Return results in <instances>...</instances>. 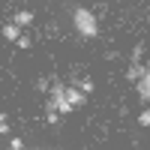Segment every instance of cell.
I'll list each match as a JSON object with an SVG mask.
<instances>
[{
    "mask_svg": "<svg viewBox=\"0 0 150 150\" xmlns=\"http://www.w3.org/2000/svg\"><path fill=\"white\" fill-rule=\"evenodd\" d=\"M72 24H75V30H78V36H84V39H96L99 36V21H96V15L90 9H84V6H78L72 12Z\"/></svg>",
    "mask_w": 150,
    "mask_h": 150,
    "instance_id": "1",
    "label": "cell"
},
{
    "mask_svg": "<svg viewBox=\"0 0 150 150\" xmlns=\"http://www.w3.org/2000/svg\"><path fill=\"white\" fill-rule=\"evenodd\" d=\"M66 99H69V102H72L75 108H78V105H84V99H87V93L81 90L78 84H66Z\"/></svg>",
    "mask_w": 150,
    "mask_h": 150,
    "instance_id": "2",
    "label": "cell"
},
{
    "mask_svg": "<svg viewBox=\"0 0 150 150\" xmlns=\"http://www.w3.org/2000/svg\"><path fill=\"white\" fill-rule=\"evenodd\" d=\"M144 72H147V63H141V60H132V63L126 66V81H132V84H135Z\"/></svg>",
    "mask_w": 150,
    "mask_h": 150,
    "instance_id": "3",
    "label": "cell"
},
{
    "mask_svg": "<svg viewBox=\"0 0 150 150\" xmlns=\"http://www.w3.org/2000/svg\"><path fill=\"white\" fill-rule=\"evenodd\" d=\"M135 87H138V96L144 99V102H150V69L141 75L138 81H135Z\"/></svg>",
    "mask_w": 150,
    "mask_h": 150,
    "instance_id": "4",
    "label": "cell"
},
{
    "mask_svg": "<svg viewBox=\"0 0 150 150\" xmlns=\"http://www.w3.org/2000/svg\"><path fill=\"white\" fill-rule=\"evenodd\" d=\"M21 30H24L21 24H15V21H9L6 27H3V36H6V42H18V39H21Z\"/></svg>",
    "mask_w": 150,
    "mask_h": 150,
    "instance_id": "5",
    "label": "cell"
},
{
    "mask_svg": "<svg viewBox=\"0 0 150 150\" xmlns=\"http://www.w3.org/2000/svg\"><path fill=\"white\" fill-rule=\"evenodd\" d=\"M12 21H15V24H21V27H30V24H33V12L21 9V12H15V15H12Z\"/></svg>",
    "mask_w": 150,
    "mask_h": 150,
    "instance_id": "6",
    "label": "cell"
},
{
    "mask_svg": "<svg viewBox=\"0 0 150 150\" xmlns=\"http://www.w3.org/2000/svg\"><path fill=\"white\" fill-rule=\"evenodd\" d=\"M75 84H78V87H81V90H84L87 96H90V93L96 90V87H93V78H81V81H75Z\"/></svg>",
    "mask_w": 150,
    "mask_h": 150,
    "instance_id": "7",
    "label": "cell"
},
{
    "mask_svg": "<svg viewBox=\"0 0 150 150\" xmlns=\"http://www.w3.org/2000/svg\"><path fill=\"white\" fill-rule=\"evenodd\" d=\"M0 135H9V114H0Z\"/></svg>",
    "mask_w": 150,
    "mask_h": 150,
    "instance_id": "8",
    "label": "cell"
},
{
    "mask_svg": "<svg viewBox=\"0 0 150 150\" xmlns=\"http://www.w3.org/2000/svg\"><path fill=\"white\" fill-rule=\"evenodd\" d=\"M30 45H33V42H30V36H27V33H21V39L15 42V48H21V51H24V48H30Z\"/></svg>",
    "mask_w": 150,
    "mask_h": 150,
    "instance_id": "9",
    "label": "cell"
},
{
    "mask_svg": "<svg viewBox=\"0 0 150 150\" xmlns=\"http://www.w3.org/2000/svg\"><path fill=\"white\" fill-rule=\"evenodd\" d=\"M138 123H141V126H150V108H144L138 114Z\"/></svg>",
    "mask_w": 150,
    "mask_h": 150,
    "instance_id": "10",
    "label": "cell"
},
{
    "mask_svg": "<svg viewBox=\"0 0 150 150\" xmlns=\"http://www.w3.org/2000/svg\"><path fill=\"white\" fill-rule=\"evenodd\" d=\"M9 147L12 150H24V138H9Z\"/></svg>",
    "mask_w": 150,
    "mask_h": 150,
    "instance_id": "11",
    "label": "cell"
},
{
    "mask_svg": "<svg viewBox=\"0 0 150 150\" xmlns=\"http://www.w3.org/2000/svg\"><path fill=\"white\" fill-rule=\"evenodd\" d=\"M141 54H144V45L138 42V45H135V51H132V60H141Z\"/></svg>",
    "mask_w": 150,
    "mask_h": 150,
    "instance_id": "12",
    "label": "cell"
},
{
    "mask_svg": "<svg viewBox=\"0 0 150 150\" xmlns=\"http://www.w3.org/2000/svg\"><path fill=\"white\" fill-rule=\"evenodd\" d=\"M51 84H54V81H48V78H42V81L36 84V87H39V90H51Z\"/></svg>",
    "mask_w": 150,
    "mask_h": 150,
    "instance_id": "13",
    "label": "cell"
},
{
    "mask_svg": "<svg viewBox=\"0 0 150 150\" xmlns=\"http://www.w3.org/2000/svg\"><path fill=\"white\" fill-rule=\"evenodd\" d=\"M147 24H150V9H147Z\"/></svg>",
    "mask_w": 150,
    "mask_h": 150,
    "instance_id": "14",
    "label": "cell"
},
{
    "mask_svg": "<svg viewBox=\"0 0 150 150\" xmlns=\"http://www.w3.org/2000/svg\"><path fill=\"white\" fill-rule=\"evenodd\" d=\"M147 69H150V60H147Z\"/></svg>",
    "mask_w": 150,
    "mask_h": 150,
    "instance_id": "15",
    "label": "cell"
}]
</instances>
